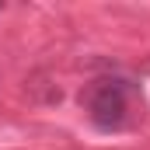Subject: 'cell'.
<instances>
[{"instance_id":"1","label":"cell","mask_w":150,"mask_h":150,"mask_svg":"<svg viewBox=\"0 0 150 150\" xmlns=\"http://www.w3.org/2000/svg\"><path fill=\"white\" fill-rule=\"evenodd\" d=\"M87 108H91V119H94L101 129H112V126L122 122V115H126V91H122L115 80H101V84L91 87Z\"/></svg>"}]
</instances>
